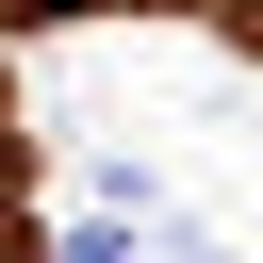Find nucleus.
<instances>
[{"instance_id":"obj_1","label":"nucleus","mask_w":263,"mask_h":263,"mask_svg":"<svg viewBox=\"0 0 263 263\" xmlns=\"http://www.w3.org/2000/svg\"><path fill=\"white\" fill-rule=\"evenodd\" d=\"M66 263H115V230H82V247H66Z\"/></svg>"}]
</instances>
